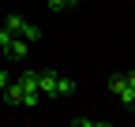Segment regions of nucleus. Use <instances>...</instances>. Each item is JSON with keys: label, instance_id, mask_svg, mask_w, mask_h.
<instances>
[{"label": "nucleus", "instance_id": "f03ea898", "mask_svg": "<svg viewBox=\"0 0 135 127\" xmlns=\"http://www.w3.org/2000/svg\"><path fill=\"white\" fill-rule=\"evenodd\" d=\"M56 82H60L56 71H38V90H41V97H56Z\"/></svg>", "mask_w": 135, "mask_h": 127}, {"label": "nucleus", "instance_id": "0eeeda50", "mask_svg": "<svg viewBox=\"0 0 135 127\" xmlns=\"http://www.w3.org/2000/svg\"><path fill=\"white\" fill-rule=\"evenodd\" d=\"M4 26L11 30V34H19V30L26 26V19H23V15H8V19H4Z\"/></svg>", "mask_w": 135, "mask_h": 127}, {"label": "nucleus", "instance_id": "9d476101", "mask_svg": "<svg viewBox=\"0 0 135 127\" xmlns=\"http://www.w3.org/2000/svg\"><path fill=\"white\" fill-rule=\"evenodd\" d=\"M45 4H49V8H53V11H64V8H68V4H64V0H45Z\"/></svg>", "mask_w": 135, "mask_h": 127}, {"label": "nucleus", "instance_id": "1a4fd4ad", "mask_svg": "<svg viewBox=\"0 0 135 127\" xmlns=\"http://www.w3.org/2000/svg\"><path fill=\"white\" fill-rule=\"evenodd\" d=\"M71 123H75V127H105V123H98V120H90V116H75Z\"/></svg>", "mask_w": 135, "mask_h": 127}, {"label": "nucleus", "instance_id": "f257e3e1", "mask_svg": "<svg viewBox=\"0 0 135 127\" xmlns=\"http://www.w3.org/2000/svg\"><path fill=\"white\" fill-rule=\"evenodd\" d=\"M109 90L116 93V101H120L124 108H135V71L113 75V78H109Z\"/></svg>", "mask_w": 135, "mask_h": 127}, {"label": "nucleus", "instance_id": "6e6552de", "mask_svg": "<svg viewBox=\"0 0 135 127\" xmlns=\"http://www.w3.org/2000/svg\"><path fill=\"white\" fill-rule=\"evenodd\" d=\"M11 41H15V34H11V30H8V26H0V49H4V52H8V49H11Z\"/></svg>", "mask_w": 135, "mask_h": 127}, {"label": "nucleus", "instance_id": "20e7f679", "mask_svg": "<svg viewBox=\"0 0 135 127\" xmlns=\"http://www.w3.org/2000/svg\"><path fill=\"white\" fill-rule=\"evenodd\" d=\"M26 52H30V41L15 34V41H11V49H8V56H11V60H26Z\"/></svg>", "mask_w": 135, "mask_h": 127}, {"label": "nucleus", "instance_id": "7ed1b4c3", "mask_svg": "<svg viewBox=\"0 0 135 127\" xmlns=\"http://www.w3.org/2000/svg\"><path fill=\"white\" fill-rule=\"evenodd\" d=\"M23 93H26V90H23V82L15 78V82H8V86H4V101H8V105H23Z\"/></svg>", "mask_w": 135, "mask_h": 127}, {"label": "nucleus", "instance_id": "f8f14e48", "mask_svg": "<svg viewBox=\"0 0 135 127\" xmlns=\"http://www.w3.org/2000/svg\"><path fill=\"white\" fill-rule=\"evenodd\" d=\"M64 4H68V8H75V4H79V0H64Z\"/></svg>", "mask_w": 135, "mask_h": 127}, {"label": "nucleus", "instance_id": "9b49d317", "mask_svg": "<svg viewBox=\"0 0 135 127\" xmlns=\"http://www.w3.org/2000/svg\"><path fill=\"white\" fill-rule=\"evenodd\" d=\"M4 86H8V75H4V71H0V90H4Z\"/></svg>", "mask_w": 135, "mask_h": 127}, {"label": "nucleus", "instance_id": "39448f33", "mask_svg": "<svg viewBox=\"0 0 135 127\" xmlns=\"http://www.w3.org/2000/svg\"><path fill=\"white\" fill-rule=\"evenodd\" d=\"M19 38H26V41L34 45V41H41V30H38V26H34V23H26V26L19 30Z\"/></svg>", "mask_w": 135, "mask_h": 127}, {"label": "nucleus", "instance_id": "423d86ee", "mask_svg": "<svg viewBox=\"0 0 135 127\" xmlns=\"http://www.w3.org/2000/svg\"><path fill=\"white\" fill-rule=\"evenodd\" d=\"M71 93H75V82L71 78H60L56 82V97H71Z\"/></svg>", "mask_w": 135, "mask_h": 127}]
</instances>
